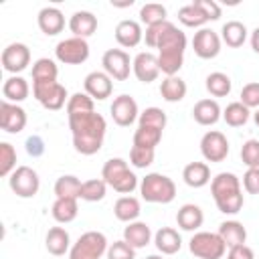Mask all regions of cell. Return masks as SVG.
I'll return each mask as SVG.
<instances>
[{
    "mask_svg": "<svg viewBox=\"0 0 259 259\" xmlns=\"http://www.w3.org/2000/svg\"><path fill=\"white\" fill-rule=\"evenodd\" d=\"M67 117L69 115H81V113H91L95 111V99H91L87 93H73L69 95V101H67Z\"/></svg>",
    "mask_w": 259,
    "mask_h": 259,
    "instance_id": "cell-39",
    "label": "cell"
},
{
    "mask_svg": "<svg viewBox=\"0 0 259 259\" xmlns=\"http://www.w3.org/2000/svg\"><path fill=\"white\" fill-rule=\"evenodd\" d=\"M105 192H107L105 180L103 178H91V180H85L83 182L79 198L81 200H87V202H99V200L105 198Z\"/></svg>",
    "mask_w": 259,
    "mask_h": 259,
    "instance_id": "cell-41",
    "label": "cell"
},
{
    "mask_svg": "<svg viewBox=\"0 0 259 259\" xmlns=\"http://www.w3.org/2000/svg\"><path fill=\"white\" fill-rule=\"evenodd\" d=\"M204 87L206 91L212 95V97H227L231 93V87H233V81L227 73H221V71H214V73H208L206 79H204Z\"/></svg>",
    "mask_w": 259,
    "mask_h": 259,
    "instance_id": "cell-35",
    "label": "cell"
},
{
    "mask_svg": "<svg viewBox=\"0 0 259 259\" xmlns=\"http://www.w3.org/2000/svg\"><path fill=\"white\" fill-rule=\"evenodd\" d=\"M249 117H251V109L245 107L241 101H233V103H229V105L223 109V119H225V123L231 125V127H241V125H245V123L249 121Z\"/></svg>",
    "mask_w": 259,
    "mask_h": 259,
    "instance_id": "cell-37",
    "label": "cell"
},
{
    "mask_svg": "<svg viewBox=\"0 0 259 259\" xmlns=\"http://www.w3.org/2000/svg\"><path fill=\"white\" fill-rule=\"evenodd\" d=\"M227 259H255V253L249 245H237V247H231L229 253H227Z\"/></svg>",
    "mask_w": 259,
    "mask_h": 259,
    "instance_id": "cell-50",
    "label": "cell"
},
{
    "mask_svg": "<svg viewBox=\"0 0 259 259\" xmlns=\"http://www.w3.org/2000/svg\"><path fill=\"white\" fill-rule=\"evenodd\" d=\"M176 223L182 231H198L204 223V212L198 204H192V202H186L178 208L176 212Z\"/></svg>",
    "mask_w": 259,
    "mask_h": 259,
    "instance_id": "cell-24",
    "label": "cell"
},
{
    "mask_svg": "<svg viewBox=\"0 0 259 259\" xmlns=\"http://www.w3.org/2000/svg\"><path fill=\"white\" fill-rule=\"evenodd\" d=\"M69 30L73 32V36L87 38L97 30V16L89 10H77L69 18Z\"/></svg>",
    "mask_w": 259,
    "mask_h": 259,
    "instance_id": "cell-22",
    "label": "cell"
},
{
    "mask_svg": "<svg viewBox=\"0 0 259 259\" xmlns=\"http://www.w3.org/2000/svg\"><path fill=\"white\" fill-rule=\"evenodd\" d=\"M55 57L59 63L65 65H81L89 59V45L87 38L69 36L65 40H59L55 47Z\"/></svg>",
    "mask_w": 259,
    "mask_h": 259,
    "instance_id": "cell-10",
    "label": "cell"
},
{
    "mask_svg": "<svg viewBox=\"0 0 259 259\" xmlns=\"http://www.w3.org/2000/svg\"><path fill=\"white\" fill-rule=\"evenodd\" d=\"M241 103L249 109H259V81H251L241 89Z\"/></svg>",
    "mask_w": 259,
    "mask_h": 259,
    "instance_id": "cell-48",
    "label": "cell"
},
{
    "mask_svg": "<svg viewBox=\"0 0 259 259\" xmlns=\"http://www.w3.org/2000/svg\"><path fill=\"white\" fill-rule=\"evenodd\" d=\"M247 34H249V30L241 20H229L221 28V40L231 49L243 47V42L247 40Z\"/></svg>",
    "mask_w": 259,
    "mask_h": 259,
    "instance_id": "cell-32",
    "label": "cell"
},
{
    "mask_svg": "<svg viewBox=\"0 0 259 259\" xmlns=\"http://www.w3.org/2000/svg\"><path fill=\"white\" fill-rule=\"evenodd\" d=\"M69 130L73 136V146L83 156H93L101 150L105 140V117L101 113H81L69 115Z\"/></svg>",
    "mask_w": 259,
    "mask_h": 259,
    "instance_id": "cell-2",
    "label": "cell"
},
{
    "mask_svg": "<svg viewBox=\"0 0 259 259\" xmlns=\"http://www.w3.org/2000/svg\"><path fill=\"white\" fill-rule=\"evenodd\" d=\"M83 182L73 174H63L55 182V194L57 198H79Z\"/></svg>",
    "mask_w": 259,
    "mask_h": 259,
    "instance_id": "cell-36",
    "label": "cell"
},
{
    "mask_svg": "<svg viewBox=\"0 0 259 259\" xmlns=\"http://www.w3.org/2000/svg\"><path fill=\"white\" fill-rule=\"evenodd\" d=\"M132 71L136 75L138 81L142 83H152L158 79V75L162 73L160 71V65H158V55L150 53V51H144V53H138L132 61Z\"/></svg>",
    "mask_w": 259,
    "mask_h": 259,
    "instance_id": "cell-16",
    "label": "cell"
},
{
    "mask_svg": "<svg viewBox=\"0 0 259 259\" xmlns=\"http://www.w3.org/2000/svg\"><path fill=\"white\" fill-rule=\"evenodd\" d=\"M241 160L247 168H259V140L251 138L241 146Z\"/></svg>",
    "mask_w": 259,
    "mask_h": 259,
    "instance_id": "cell-45",
    "label": "cell"
},
{
    "mask_svg": "<svg viewBox=\"0 0 259 259\" xmlns=\"http://www.w3.org/2000/svg\"><path fill=\"white\" fill-rule=\"evenodd\" d=\"M192 117L200 125H214L223 117V109L217 99H200L192 107Z\"/></svg>",
    "mask_w": 259,
    "mask_h": 259,
    "instance_id": "cell-21",
    "label": "cell"
},
{
    "mask_svg": "<svg viewBox=\"0 0 259 259\" xmlns=\"http://www.w3.org/2000/svg\"><path fill=\"white\" fill-rule=\"evenodd\" d=\"M188 249L194 257L198 259H223L227 245L221 239L219 233H208V231H198L190 237Z\"/></svg>",
    "mask_w": 259,
    "mask_h": 259,
    "instance_id": "cell-7",
    "label": "cell"
},
{
    "mask_svg": "<svg viewBox=\"0 0 259 259\" xmlns=\"http://www.w3.org/2000/svg\"><path fill=\"white\" fill-rule=\"evenodd\" d=\"M146 259H164V255H148Z\"/></svg>",
    "mask_w": 259,
    "mask_h": 259,
    "instance_id": "cell-55",
    "label": "cell"
},
{
    "mask_svg": "<svg viewBox=\"0 0 259 259\" xmlns=\"http://www.w3.org/2000/svg\"><path fill=\"white\" fill-rule=\"evenodd\" d=\"M30 93V87H28V81L20 75H12L4 81L2 85V95H4V101H10V103H20L28 97Z\"/></svg>",
    "mask_w": 259,
    "mask_h": 259,
    "instance_id": "cell-28",
    "label": "cell"
},
{
    "mask_svg": "<svg viewBox=\"0 0 259 259\" xmlns=\"http://www.w3.org/2000/svg\"><path fill=\"white\" fill-rule=\"evenodd\" d=\"M8 186L10 190L20 196V198H32L36 196L40 188V178L34 168L30 166H18L10 176H8Z\"/></svg>",
    "mask_w": 259,
    "mask_h": 259,
    "instance_id": "cell-9",
    "label": "cell"
},
{
    "mask_svg": "<svg viewBox=\"0 0 259 259\" xmlns=\"http://www.w3.org/2000/svg\"><path fill=\"white\" fill-rule=\"evenodd\" d=\"M140 212H142L140 200L136 196H130V194L119 196L115 200V204H113V214L121 223H134V221H138Z\"/></svg>",
    "mask_w": 259,
    "mask_h": 259,
    "instance_id": "cell-30",
    "label": "cell"
},
{
    "mask_svg": "<svg viewBox=\"0 0 259 259\" xmlns=\"http://www.w3.org/2000/svg\"><path fill=\"white\" fill-rule=\"evenodd\" d=\"M26 152L32 156V158H38L45 154V142L40 136H30L26 140Z\"/></svg>",
    "mask_w": 259,
    "mask_h": 259,
    "instance_id": "cell-51",
    "label": "cell"
},
{
    "mask_svg": "<svg viewBox=\"0 0 259 259\" xmlns=\"http://www.w3.org/2000/svg\"><path fill=\"white\" fill-rule=\"evenodd\" d=\"M249 40H251V49H253V51L259 55V26H257V28L251 32V38H249Z\"/></svg>",
    "mask_w": 259,
    "mask_h": 259,
    "instance_id": "cell-53",
    "label": "cell"
},
{
    "mask_svg": "<svg viewBox=\"0 0 259 259\" xmlns=\"http://www.w3.org/2000/svg\"><path fill=\"white\" fill-rule=\"evenodd\" d=\"M166 123H168V117L160 107H146L138 117V125H150V127H158L162 132H164Z\"/></svg>",
    "mask_w": 259,
    "mask_h": 259,
    "instance_id": "cell-43",
    "label": "cell"
},
{
    "mask_svg": "<svg viewBox=\"0 0 259 259\" xmlns=\"http://www.w3.org/2000/svg\"><path fill=\"white\" fill-rule=\"evenodd\" d=\"M221 36L212 30V28H198V32H194L192 36V49L194 55L200 59H214L221 53Z\"/></svg>",
    "mask_w": 259,
    "mask_h": 259,
    "instance_id": "cell-14",
    "label": "cell"
},
{
    "mask_svg": "<svg viewBox=\"0 0 259 259\" xmlns=\"http://www.w3.org/2000/svg\"><path fill=\"white\" fill-rule=\"evenodd\" d=\"M146 45L150 49H158V65L166 77L178 75L184 63L186 51V34L174 26L170 20L146 26Z\"/></svg>",
    "mask_w": 259,
    "mask_h": 259,
    "instance_id": "cell-1",
    "label": "cell"
},
{
    "mask_svg": "<svg viewBox=\"0 0 259 259\" xmlns=\"http://www.w3.org/2000/svg\"><path fill=\"white\" fill-rule=\"evenodd\" d=\"M217 233H219L221 239L225 241L227 249L237 247V245H243V243L247 241V229H245L243 223H239V221H223V223L219 225V231H217Z\"/></svg>",
    "mask_w": 259,
    "mask_h": 259,
    "instance_id": "cell-31",
    "label": "cell"
},
{
    "mask_svg": "<svg viewBox=\"0 0 259 259\" xmlns=\"http://www.w3.org/2000/svg\"><path fill=\"white\" fill-rule=\"evenodd\" d=\"M2 69L6 73H20L30 65V49L24 42H10L4 51H2Z\"/></svg>",
    "mask_w": 259,
    "mask_h": 259,
    "instance_id": "cell-13",
    "label": "cell"
},
{
    "mask_svg": "<svg viewBox=\"0 0 259 259\" xmlns=\"http://www.w3.org/2000/svg\"><path fill=\"white\" fill-rule=\"evenodd\" d=\"M140 194L146 202L154 204H168L176 196V184L170 176L160 172H150L140 182Z\"/></svg>",
    "mask_w": 259,
    "mask_h": 259,
    "instance_id": "cell-5",
    "label": "cell"
},
{
    "mask_svg": "<svg viewBox=\"0 0 259 259\" xmlns=\"http://www.w3.org/2000/svg\"><path fill=\"white\" fill-rule=\"evenodd\" d=\"M154 156H156V150H150V148L132 146V150H130V162L136 168H148V166H152Z\"/></svg>",
    "mask_w": 259,
    "mask_h": 259,
    "instance_id": "cell-46",
    "label": "cell"
},
{
    "mask_svg": "<svg viewBox=\"0 0 259 259\" xmlns=\"http://www.w3.org/2000/svg\"><path fill=\"white\" fill-rule=\"evenodd\" d=\"M186 91H188L186 81L180 79L178 75L166 77V79L160 83V95H162V99L168 101V103H178V101H182V99L186 97Z\"/></svg>",
    "mask_w": 259,
    "mask_h": 259,
    "instance_id": "cell-33",
    "label": "cell"
},
{
    "mask_svg": "<svg viewBox=\"0 0 259 259\" xmlns=\"http://www.w3.org/2000/svg\"><path fill=\"white\" fill-rule=\"evenodd\" d=\"M166 6L164 4H158V2H148L140 8V20L146 24V26H152V24H158V22H164L166 20Z\"/></svg>",
    "mask_w": 259,
    "mask_h": 259,
    "instance_id": "cell-42",
    "label": "cell"
},
{
    "mask_svg": "<svg viewBox=\"0 0 259 259\" xmlns=\"http://www.w3.org/2000/svg\"><path fill=\"white\" fill-rule=\"evenodd\" d=\"M51 214L57 223L61 225H67L71 221L77 219L79 214V204H77V198H57L51 206Z\"/></svg>",
    "mask_w": 259,
    "mask_h": 259,
    "instance_id": "cell-34",
    "label": "cell"
},
{
    "mask_svg": "<svg viewBox=\"0 0 259 259\" xmlns=\"http://www.w3.org/2000/svg\"><path fill=\"white\" fill-rule=\"evenodd\" d=\"M59 77V67L53 59H36L32 63V81H57Z\"/></svg>",
    "mask_w": 259,
    "mask_h": 259,
    "instance_id": "cell-40",
    "label": "cell"
},
{
    "mask_svg": "<svg viewBox=\"0 0 259 259\" xmlns=\"http://www.w3.org/2000/svg\"><path fill=\"white\" fill-rule=\"evenodd\" d=\"M182 178L190 188H202L210 182V168L206 162H190L184 166Z\"/></svg>",
    "mask_w": 259,
    "mask_h": 259,
    "instance_id": "cell-29",
    "label": "cell"
},
{
    "mask_svg": "<svg viewBox=\"0 0 259 259\" xmlns=\"http://www.w3.org/2000/svg\"><path fill=\"white\" fill-rule=\"evenodd\" d=\"M109 111H111L113 121H115L119 127H127V125H132V123L140 117V109H138L136 99H134L132 95H125V93H123V95H117V97L113 99Z\"/></svg>",
    "mask_w": 259,
    "mask_h": 259,
    "instance_id": "cell-15",
    "label": "cell"
},
{
    "mask_svg": "<svg viewBox=\"0 0 259 259\" xmlns=\"http://www.w3.org/2000/svg\"><path fill=\"white\" fill-rule=\"evenodd\" d=\"M107 237L99 231H87L83 233L69 251V259H101L107 253Z\"/></svg>",
    "mask_w": 259,
    "mask_h": 259,
    "instance_id": "cell-6",
    "label": "cell"
},
{
    "mask_svg": "<svg viewBox=\"0 0 259 259\" xmlns=\"http://www.w3.org/2000/svg\"><path fill=\"white\" fill-rule=\"evenodd\" d=\"M200 154L206 162H223L229 156V140L223 132L210 130L200 138Z\"/></svg>",
    "mask_w": 259,
    "mask_h": 259,
    "instance_id": "cell-12",
    "label": "cell"
},
{
    "mask_svg": "<svg viewBox=\"0 0 259 259\" xmlns=\"http://www.w3.org/2000/svg\"><path fill=\"white\" fill-rule=\"evenodd\" d=\"M144 38V30H142V24L138 20H132V18H125V20H119L117 26H115V40L119 47L123 49H134L142 42Z\"/></svg>",
    "mask_w": 259,
    "mask_h": 259,
    "instance_id": "cell-19",
    "label": "cell"
},
{
    "mask_svg": "<svg viewBox=\"0 0 259 259\" xmlns=\"http://www.w3.org/2000/svg\"><path fill=\"white\" fill-rule=\"evenodd\" d=\"M178 20L188 28H204V24L208 22V16H206L200 0H194L178 10Z\"/></svg>",
    "mask_w": 259,
    "mask_h": 259,
    "instance_id": "cell-27",
    "label": "cell"
},
{
    "mask_svg": "<svg viewBox=\"0 0 259 259\" xmlns=\"http://www.w3.org/2000/svg\"><path fill=\"white\" fill-rule=\"evenodd\" d=\"M105 255H107V259H136V249L121 239V241H113L107 247Z\"/></svg>",
    "mask_w": 259,
    "mask_h": 259,
    "instance_id": "cell-47",
    "label": "cell"
},
{
    "mask_svg": "<svg viewBox=\"0 0 259 259\" xmlns=\"http://www.w3.org/2000/svg\"><path fill=\"white\" fill-rule=\"evenodd\" d=\"M243 188L249 194H259V168H247L243 174Z\"/></svg>",
    "mask_w": 259,
    "mask_h": 259,
    "instance_id": "cell-49",
    "label": "cell"
},
{
    "mask_svg": "<svg viewBox=\"0 0 259 259\" xmlns=\"http://www.w3.org/2000/svg\"><path fill=\"white\" fill-rule=\"evenodd\" d=\"M0 127L8 134H20L26 127V111L18 103H0Z\"/></svg>",
    "mask_w": 259,
    "mask_h": 259,
    "instance_id": "cell-17",
    "label": "cell"
},
{
    "mask_svg": "<svg viewBox=\"0 0 259 259\" xmlns=\"http://www.w3.org/2000/svg\"><path fill=\"white\" fill-rule=\"evenodd\" d=\"M160 142H162V130H158V127L138 125V130L134 132V146L156 150V146H158Z\"/></svg>",
    "mask_w": 259,
    "mask_h": 259,
    "instance_id": "cell-38",
    "label": "cell"
},
{
    "mask_svg": "<svg viewBox=\"0 0 259 259\" xmlns=\"http://www.w3.org/2000/svg\"><path fill=\"white\" fill-rule=\"evenodd\" d=\"M210 194L223 214H237L245 204L241 180L233 172H219L210 180Z\"/></svg>",
    "mask_w": 259,
    "mask_h": 259,
    "instance_id": "cell-3",
    "label": "cell"
},
{
    "mask_svg": "<svg viewBox=\"0 0 259 259\" xmlns=\"http://www.w3.org/2000/svg\"><path fill=\"white\" fill-rule=\"evenodd\" d=\"M38 28L47 34V36H55L59 32H63L65 28V16L57 6H45L40 8L38 16H36Z\"/></svg>",
    "mask_w": 259,
    "mask_h": 259,
    "instance_id": "cell-20",
    "label": "cell"
},
{
    "mask_svg": "<svg viewBox=\"0 0 259 259\" xmlns=\"http://www.w3.org/2000/svg\"><path fill=\"white\" fill-rule=\"evenodd\" d=\"M45 247L51 255L55 257H61L65 253L71 251V237H69V231L63 229V227H53L49 229L47 237H45Z\"/></svg>",
    "mask_w": 259,
    "mask_h": 259,
    "instance_id": "cell-26",
    "label": "cell"
},
{
    "mask_svg": "<svg viewBox=\"0 0 259 259\" xmlns=\"http://www.w3.org/2000/svg\"><path fill=\"white\" fill-rule=\"evenodd\" d=\"M253 121H255L257 127H259V109H255V113H253Z\"/></svg>",
    "mask_w": 259,
    "mask_h": 259,
    "instance_id": "cell-54",
    "label": "cell"
},
{
    "mask_svg": "<svg viewBox=\"0 0 259 259\" xmlns=\"http://www.w3.org/2000/svg\"><path fill=\"white\" fill-rule=\"evenodd\" d=\"M101 178L119 194H132L138 188V176L130 170L123 158H109L101 168Z\"/></svg>",
    "mask_w": 259,
    "mask_h": 259,
    "instance_id": "cell-4",
    "label": "cell"
},
{
    "mask_svg": "<svg viewBox=\"0 0 259 259\" xmlns=\"http://www.w3.org/2000/svg\"><path fill=\"white\" fill-rule=\"evenodd\" d=\"M123 241L130 243L136 251L138 249H144L152 241V229H150V225L144 223V221L127 223V227L123 229Z\"/></svg>",
    "mask_w": 259,
    "mask_h": 259,
    "instance_id": "cell-25",
    "label": "cell"
},
{
    "mask_svg": "<svg viewBox=\"0 0 259 259\" xmlns=\"http://www.w3.org/2000/svg\"><path fill=\"white\" fill-rule=\"evenodd\" d=\"M101 65H103V71L115 81H125L132 71L130 55L121 49H107L101 57Z\"/></svg>",
    "mask_w": 259,
    "mask_h": 259,
    "instance_id": "cell-11",
    "label": "cell"
},
{
    "mask_svg": "<svg viewBox=\"0 0 259 259\" xmlns=\"http://www.w3.org/2000/svg\"><path fill=\"white\" fill-rule=\"evenodd\" d=\"M16 170V150L8 142H0V174L10 176Z\"/></svg>",
    "mask_w": 259,
    "mask_h": 259,
    "instance_id": "cell-44",
    "label": "cell"
},
{
    "mask_svg": "<svg viewBox=\"0 0 259 259\" xmlns=\"http://www.w3.org/2000/svg\"><path fill=\"white\" fill-rule=\"evenodd\" d=\"M32 95L45 109L51 111H59L69 101L67 89L59 81H32Z\"/></svg>",
    "mask_w": 259,
    "mask_h": 259,
    "instance_id": "cell-8",
    "label": "cell"
},
{
    "mask_svg": "<svg viewBox=\"0 0 259 259\" xmlns=\"http://www.w3.org/2000/svg\"><path fill=\"white\" fill-rule=\"evenodd\" d=\"M83 87L91 99L103 101L113 93V79L105 71H91V73H87Z\"/></svg>",
    "mask_w": 259,
    "mask_h": 259,
    "instance_id": "cell-18",
    "label": "cell"
},
{
    "mask_svg": "<svg viewBox=\"0 0 259 259\" xmlns=\"http://www.w3.org/2000/svg\"><path fill=\"white\" fill-rule=\"evenodd\" d=\"M154 245L162 255H174L182 247V237L172 227H162L154 233Z\"/></svg>",
    "mask_w": 259,
    "mask_h": 259,
    "instance_id": "cell-23",
    "label": "cell"
},
{
    "mask_svg": "<svg viewBox=\"0 0 259 259\" xmlns=\"http://www.w3.org/2000/svg\"><path fill=\"white\" fill-rule=\"evenodd\" d=\"M200 4H202V8H204V12H206V16H208V20H219L221 18V6L214 2V0H200Z\"/></svg>",
    "mask_w": 259,
    "mask_h": 259,
    "instance_id": "cell-52",
    "label": "cell"
}]
</instances>
